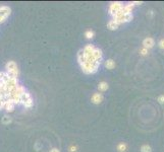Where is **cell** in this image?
Segmentation results:
<instances>
[{"label":"cell","instance_id":"4","mask_svg":"<svg viewBox=\"0 0 164 152\" xmlns=\"http://www.w3.org/2000/svg\"><path fill=\"white\" fill-rule=\"evenodd\" d=\"M11 13V8L6 5L0 6V23H3Z\"/></svg>","mask_w":164,"mask_h":152},{"label":"cell","instance_id":"10","mask_svg":"<svg viewBox=\"0 0 164 152\" xmlns=\"http://www.w3.org/2000/svg\"><path fill=\"white\" fill-rule=\"evenodd\" d=\"M105 67L109 70L113 69V68L115 67V62L112 60V59H108V60L105 62Z\"/></svg>","mask_w":164,"mask_h":152},{"label":"cell","instance_id":"7","mask_svg":"<svg viewBox=\"0 0 164 152\" xmlns=\"http://www.w3.org/2000/svg\"><path fill=\"white\" fill-rule=\"evenodd\" d=\"M14 107H16V105H14L12 101H6L4 105V107H3V110L6 111V113H12L14 111Z\"/></svg>","mask_w":164,"mask_h":152},{"label":"cell","instance_id":"16","mask_svg":"<svg viewBox=\"0 0 164 152\" xmlns=\"http://www.w3.org/2000/svg\"><path fill=\"white\" fill-rule=\"evenodd\" d=\"M157 101L159 103H161V105H164V94H161V95L158 96Z\"/></svg>","mask_w":164,"mask_h":152},{"label":"cell","instance_id":"15","mask_svg":"<svg viewBox=\"0 0 164 152\" xmlns=\"http://www.w3.org/2000/svg\"><path fill=\"white\" fill-rule=\"evenodd\" d=\"M140 54H141L142 56H147L149 54V50L146 49V48H142V49L140 50Z\"/></svg>","mask_w":164,"mask_h":152},{"label":"cell","instance_id":"8","mask_svg":"<svg viewBox=\"0 0 164 152\" xmlns=\"http://www.w3.org/2000/svg\"><path fill=\"white\" fill-rule=\"evenodd\" d=\"M118 27H119V25L116 23V21H115V20H113V19L109 20V21L107 23V27L110 29V31H115V29H118Z\"/></svg>","mask_w":164,"mask_h":152},{"label":"cell","instance_id":"2","mask_svg":"<svg viewBox=\"0 0 164 152\" xmlns=\"http://www.w3.org/2000/svg\"><path fill=\"white\" fill-rule=\"evenodd\" d=\"M20 105H23L26 109H31L34 105V101L32 99V95L29 92L26 90L25 92L22 95V99H20Z\"/></svg>","mask_w":164,"mask_h":152},{"label":"cell","instance_id":"6","mask_svg":"<svg viewBox=\"0 0 164 152\" xmlns=\"http://www.w3.org/2000/svg\"><path fill=\"white\" fill-rule=\"evenodd\" d=\"M104 97H103V94L99 93V92H95L93 93L92 97H91V101L94 105H100V103L103 101Z\"/></svg>","mask_w":164,"mask_h":152},{"label":"cell","instance_id":"12","mask_svg":"<svg viewBox=\"0 0 164 152\" xmlns=\"http://www.w3.org/2000/svg\"><path fill=\"white\" fill-rule=\"evenodd\" d=\"M11 122H12L11 118H10V117H8V116H4L2 118V120H1V123H2L3 125H9Z\"/></svg>","mask_w":164,"mask_h":152},{"label":"cell","instance_id":"5","mask_svg":"<svg viewBox=\"0 0 164 152\" xmlns=\"http://www.w3.org/2000/svg\"><path fill=\"white\" fill-rule=\"evenodd\" d=\"M154 46H155V41H154L153 38L148 37V38L144 39V41H143V48H146V49L150 50L152 49Z\"/></svg>","mask_w":164,"mask_h":152},{"label":"cell","instance_id":"1","mask_svg":"<svg viewBox=\"0 0 164 152\" xmlns=\"http://www.w3.org/2000/svg\"><path fill=\"white\" fill-rule=\"evenodd\" d=\"M5 69H6V73L9 74L11 77L18 78L20 76V69L18 67V64L14 61H8L5 65Z\"/></svg>","mask_w":164,"mask_h":152},{"label":"cell","instance_id":"13","mask_svg":"<svg viewBox=\"0 0 164 152\" xmlns=\"http://www.w3.org/2000/svg\"><path fill=\"white\" fill-rule=\"evenodd\" d=\"M94 36H95V33L92 31V29H89V31H86V33H85V37L88 40H91V39H93L94 38Z\"/></svg>","mask_w":164,"mask_h":152},{"label":"cell","instance_id":"18","mask_svg":"<svg viewBox=\"0 0 164 152\" xmlns=\"http://www.w3.org/2000/svg\"><path fill=\"white\" fill-rule=\"evenodd\" d=\"M142 3H143V2H139V1H133V2H132V4L135 6V5H141Z\"/></svg>","mask_w":164,"mask_h":152},{"label":"cell","instance_id":"19","mask_svg":"<svg viewBox=\"0 0 164 152\" xmlns=\"http://www.w3.org/2000/svg\"><path fill=\"white\" fill-rule=\"evenodd\" d=\"M70 152H76V146H72V147H70Z\"/></svg>","mask_w":164,"mask_h":152},{"label":"cell","instance_id":"14","mask_svg":"<svg viewBox=\"0 0 164 152\" xmlns=\"http://www.w3.org/2000/svg\"><path fill=\"white\" fill-rule=\"evenodd\" d=\"M141 152H152V148H151L150 145L148 144H145V145H142L141 146Z\"/></svg>","mask_w":164,"mask_h":152},{"label":"cell","instance_id":"20","mask_svg":"<svg viewBox=\"0 0 164 152\" xmlns=\"http://www.w3.org/2000/svg\"><path fill=\"white\" fill-rule=\"evenodd\" d=\"M50 152H60V150L57 149V148H52V149L50 150Z\"/></svg>","mask_w":164,"mask_h":152},{"label":"cell","instance_id":"11","mask_svg":"<svg viewBox=\"0 0 164 152\" xmlns=\"http://www.w3.org/2000/svg\"><path fill=\"white\" fill-rule=\"evenodd\" d=\"M117 150L119 152H126L128 150V145L126 143H119L117 145Z\"/></svg>","mask_w":164,"mask_h":152},{"label":"cell","instance_id":"3","mask_svg":"<svg viewBox=\"0 0 164 152\" xmlns=\"http://www.w3.org/2000/svg\"><path fill=\"white\" fill-rule=\"evenodd\" d=\"M124 3L119 2V1H114V2H111L110 5H109V8H108V12L111 16L115 15L117 12H119L124 7Z\"/></svg>","mask_w":164,"mask_h":152},{"label":"cell","instance_id":"17","mask_svg":"<svg viewBox=\"0 0 164 152\" xmlns=\"http://www.w3.org/2000/svg\"><path fill=\"white\" fill-rule=\"evenodd\" d=\"M158 46H159L160 49L164 50V39H161V40L158 42Z\"/></svg>","mask_w":164,"mask_h":152},{"label":"cell","instance_id":"9","mask_svg":"<svg viewBox=\"0 0 164 152\" xmlns=\"http://www.w3.org/2000/svg\"><path fill=\"white\" fill-rule=\"evenodd\" d=\"M108 83L105 82V81H101V82H99V84H98V89L100 90V91L104 92L106 91V90L108 89Z\"/></svg>","mask_w":164,"mask_h":152}]
</instances>
